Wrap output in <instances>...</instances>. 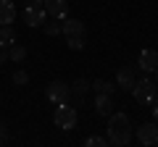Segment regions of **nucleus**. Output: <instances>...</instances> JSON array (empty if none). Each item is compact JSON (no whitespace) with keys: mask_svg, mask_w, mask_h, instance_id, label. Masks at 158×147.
<instances>
[{"mask_svg":"<svg viewBox=\"0 0 158 147\" xmlns=\"http://www.w3.org/2000/svg\"><path fill=\"white\" fill-rule=\"evenodd\" d=\"M137 142L148 147H156L158 145V124H142L137 126Z\"/></svg>","mask_w":158,"mask_h":147,"instance_id":"obj_5","label":"nucleus"},{"mask_svg":"<svg viewBox=\"0 0 158 147\" xmlns=\"http://www.w3.org/2000/svg\"><path fill=\"white\" fill-rule=\"evenodd\" d=\"M85 24L79 21V18H63L61 21V34L63 37H85Z\"/></svg>","mask_w":158,"mask_h":147,"instance_id":"obj_8","label":"nucleus"},{"mask_svg":"<svg viewBox=\"0 0 158 147\" xmlns=\"http://www.w3.org/2000/svg\"><path fill=\"white\" fill-rule=\"evenodd\" d=\"M85 145L87 147H108V139H106V137H95V134H92V137H87Z\"/></svg>","mask_w":158,"mask_h":147,"instance_id":"obj_17","label":"nucleus"},{"mask_svg":"<svg viewBox=\"0 0 158 147\" xmlns=\"http://www.w3.org/2000/svg\"><path fill=\"white\" fill-rule=\"evenodd\" d=\"M66 45L71 50H85V37H66Z\"/></svg>","mask_w":158,"mask_h":147,"instance_id":"obj_18","label":"nucleus"},{"mask_svg":"<svg viewBox=\"0 0 158 147\" xmlns=\"http://www.w3.org/2000/svg\"><path fill=\"white\" fill-rule=\"evenodd\" d=\"M90 92V81L87 79H77L74 84H69V95H66V102H71L74 108H79L85 102V95Z\"/></svg>","mask_w":158,"mask_h":147,"instance_id":"obj_4","label":"nucleus"},{"mask_svg":"<svg viewBox=\"0 0 158 147\" xmlns=\"http://www.w3.org/2000/svg\"><path fill=\"white\" fill-rule=\"evenodd\" d=\"M95 113L106 116V118L113 113V95H98L95 97Z\"/></svg>","mask_w":158,"mask_h":147,"instance_id":"obj_13","label":"nucleus"},{"mask_svg":"<svg viewBox=\"0 0 158 147\" xmlns=\"http://www.w3.org/2000/svg\"><path fill=\"white\" fill-rule=\"evenodd\" d=\"M108 145L127 147L132 142V121L127 113H111L108 116V129H106Z\"/></svg>","mask_w":158,"mask_h":147,"instance_id":"obj_1","label":"nucleus"},{"mask_svg":"<svg viewBox=\"0 0 158 147\" xmlns=\"http://www.w3.org/2000/svg\"><path fill=\"white\" fill-rule=\"evenodd\" d=\"M6 61H8V47H3V45H0V66H3Z\"/></svg>","mask_w":158,"mask_h":147,"instance_id":"obj_22","label":"nucleus"},{"mask_svg":"<svg viewBox=\"0 0 158 147\" xmlns=\"http://www.w3.org/2000/svg\"><path fill=\"white\" fill-rule=\"evenodd\" d=\"M42 8L48 11V16H56V18H66V0H42Z\"/></svg>","mask_w":158,"mask_h":147,"instance_id":"obj_12","label":"nucleus"},{"mask_svg":"<svg viewBox=\"0 0 158 147\" xmlns=\"http://www.w3.org/2000/svg\"><path fill=\"white\" fill-rule=\"evenodd\" d=\"M45 18H48V11L42 6H40V8H34V6L24 8V24H27V26H42Z\"/></svg>","mask_w":158,"mask_h":147,"instance_id":"obj_7","label":"nucleus"},{"mask_svg":"<svg viewBox=\"0 0 158 147\" xmlns=\"http://www.w3.org/2000/svg\"><path fill=\"white\" fill-rule=\"evenodd\" d=\"M53 121H56V126L58 129H63V131H71L74 126H77V121H79V116H77V108L71 105V102H58V108H56V113H53Z\"/></svg>","mask_w":158,"mask_h":147,"instance_id":"obj_2","label":"nucleus"},{"mask_svg":"<svg viewBox=\"0 0 158 147\" xmlns=\"http://www.w3.org/2000/svg\"><path fill=\"white\" fill-rule=\"evenodd\" d=\"M153 74H156V84H158V68H156V71H153Z\"/></svg>","mask_w":158,"mask_h":147,"instance_id":"obj_25","label":"nucleus"},{"mask_svg":"<svg viewBox=\"0 0 158 147\" xmlns=\"http://www.w3.org/2000/svg\"><path fill=\"white\" fill-rule=\"evenodd\" d=\"M24 58H27V47L13 42V45L8 47V61H13V63H24Z\"/></svg>","mask_w":158,"mask_h":147,"instance_id":"obj_16","label":"nucleus"},{"mask_svg":"<svg viewBox=\"0 0 158 147\" xmlns=\"http://www.w3.org/2000/svg\"><path fill=\"white\" fill-rule=\"evenodd\" d=\"M16 42V29L8 24V26H0V45L3 47H11Z\"/></svg>","mask_w":158,"mask_h":147,"instance_id":"obj_15","label":"nucleus"},{"mask_svg":"<svg viewBox=\"0 0 158 147\" xmlns=\"http://www.w3.org/2000/svg\"><path fill=\"white\" fill-rule=\"evenodd\" d=\"M135 81H137V76H135V68H132V66H124L121 71L116 74V87H118V89H124V92H132Z\"/></svg>","mask_w":158,"mask_h":147,"instance_id":"obj_9","label":"nucleus"},{"mask_svg":"<svg viewBox=\"0 0 158 147\" xmlns=\"http://www.w3.org/2000/svg\"><path fill=\"white\" fill-rule=\"evenodd\" d=\"M8 142V129L3 126V121H0V145H6Z\"/></svg>","mask_w":158,"mask_h":147,"instance_id":"obj_21","label":"nucleus"},{"mask_svg":"<svg viewBox=\"0 0 158 147\" xmlns=\"http://www.w3.org/2000/svg\"><path fill=\"white\" fill-rule=\"evenodd\" d=\"M137 68H142V71H156L158 68V53L156 50H142L140 58H137Z\"/></svg>","mask_w":158,"mask_h":147,"instance_id":"obj_10","label":"nucleus"},{"mask_svg":"<svg viewBox=\"0 0 158 147\" xmlns=\"http://www.w3.org/2000/svg\"><path fill=\"white\" fill-rule=\"evenodd\" d=\"M66 95H69V84L66 81H61V79H56V81H50V84H48V89H45V97L50 102H63L66 100Z\"/></svg>","mask_w":158,"mask_h":147,"instance_id":"obj_6","label":"nucleus"},{"mask_svg":"<svg viewBox=\"0 0 158 147\" xmlns=\"http://www.w3.org/2000/svg\"><path fill=\"white\" fill-rule=\"evenodd\" d=\"M27 81H29V74L24 71V68L13 71V84H27Z\"/></svg>","mask_w":158,"mask_h":147,"instance_id":"obj_20","label":"nucleus"},{"mask_svg":"<svg viewBox=\"0 0 158 147\" xmlns=\"http://www.w3.org/2000/svg\"><path fill=\"white\" fill-rule=\"evenodd\" d=\"M150 110H153V116H156V121H158V97L150 102Z\"/></svg>","mask_w":158,"mask_h":147,"instance_id":"obj_23","label":"nucleus"},{"mask_svg":"<svg viewBox=\"0 0 158 147\" xmlns=\"http://www.w3.org/2000/svg\"><path fill=\"white\" fill-rule=\"evenodd\" d=\"M45 32H48V37H58V34H61V21L45 24Z\"/></svg>","mask_w":158,"mask_h":147,"instance_id":"obj_19","label":"nucleus"},{"mask_svg":"<svg viewBox=\"0 0 158 147\" xmlns=\"http://www.w3.org/2000/svg\"><path fill=\"white\" fill-rule=\"evenodd\" d=\"M24 3H27V6H34V8L42 6V0H24Z\"/></svg>","mask_w":158,"mask_h":147,"instance_id":"obj_24","label":"nucleus"},{"mask_svg":"<svg viewBox=\"0 0 158 147\" xmlns=\"http://www.w3.org/2000/svg\"><path fill=\"white\" fill-rule=\"evenodd\" d=\"M132 95H135V100L140 105H150L158 97V84L153 79H137L135 87H132Z\"/></svg>","mask_w":158,"mask_h":147,"instance_id":"obj_3","label":"nucleus"},{"mask_svg":"<svg viewBox=\"0 0 158 147\" xmlns=\"http://www.w3.org/2000/svg\"><path fill=\"white\" fill-rule=\"evenodd\" d=\"M13 21H16V6H13V0H0V26H8Z\"/></svg>","mask_w":158,"mask_h":147,"instance_id":"obj_11","label":"nucleus"},{"mask_svg":"<svg viewBox=\"0 0 158 147\" xmlns=\"http://www.w3.org/2000/svg\"><path fill=\"white\" fill-rule=\"evenodd\" d=\"M90 89L95 92V95H113V92H116V84H111V81H106V79H95V81H90Z\"/></svg>","mask_w":158,"mask_h":147,"instance_id":"obj_14","label":"nucleus"}]
</instances>
